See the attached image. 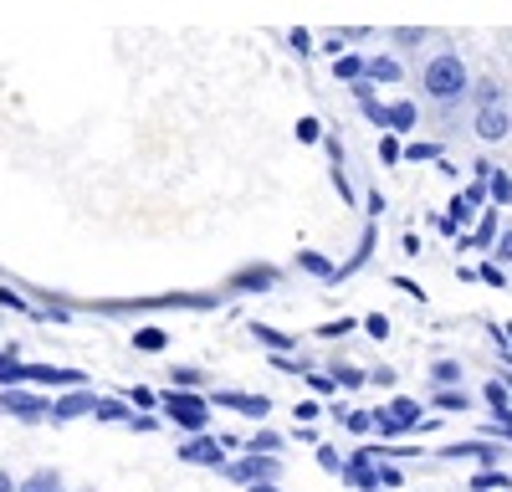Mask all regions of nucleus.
Returning a JSON list of instances; mask_svg holds the SVG:
<instances>
[{
    "label": "nucleus",
    "instance_id": "1",
    "mask_svg": "<svg viewBox=\"0 0 512 492\" xmlns=\"http://www.w3.org/2000/svg\"><path fill=\"white\" fill-rule=\"evenodd\" d=\"M6 410H16V416H41V405L31 395H6Z\"/></svg>",
    "mask_w": 512,
    "mask_h": 492
},
{
    "label": "nucleus",
    "instance_id": "2",
    "mask_svg": "<svg viewBox=\"0 0 512 492\" xmlns=\"http://www.w3.org/2000/svg\"><path fill=\"white\" fill-rule=\"evenodd\" d=\"M169 410H175V416H180L185 426H200V410H195L190 400H175V405H169Z\"/></svg>",
    "mask_w": 512,
    "mask_h": 492
},
{
    "label": "nucleus",
    "instance_id": "3",
    "mask_svg": "<svg viewBox=\"0 0 512 492\" xmlns=\"http://www.w3.org/2000/svg\"><path fill=\"white\" fill-rule=\"evenodd\" d=\"M26 492H57V477H31Z\"/></svg>",
    "mask_w": 512,
    "mask_h": 492
},
{
    "label": "nucleus",
    "instance_id": "4",
    "mask_svg": "<svg viewBox=\"0 0 512 492\" xmlns=\"http://www.w3.org/2000/svg\"><path fill=\"white\" fill-rule=\"evenodd\" d=\"M0 492H11V482H6V477H0Z\"/></svg>",
    "mask_w": 512,
    "mask_h": 492
},
{
    "label": "nucleus",
    "instance_id": "5",
    "mask_svg": "<svg viewBox=\"0 0 512 492\" xmlns=\"http://www.w3.org/2000/svg\"><path fill=\"white\" fill-rule=\"evenodd\" d=\"M256 492H272V487H256Z\"/></svg>",
    "mask_w": 512,
    "mask_h": 492
}]
</instances>
